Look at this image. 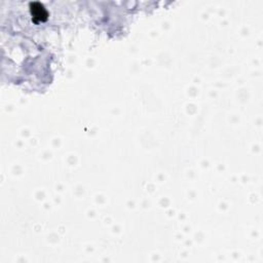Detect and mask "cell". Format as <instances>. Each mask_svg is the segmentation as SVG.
Segmentation results:
<instances>
[{
	"instance_id": "obj_1",
	"label": "cell",
	"mask_w": 263,
	"mask_h": 263,
	"mask_svg": "<svg viewBox=\"0 0 263 263\" xmlns=\"http://www.w3.org/2000/svg\"><path fill=\"white\" fill-rule=\"evenodd\" d=\"M30 11L32 15V20L35 24L45 22L48 19V13L40 2H32L30 4Z\"/></svg>"
}]
</instances>
